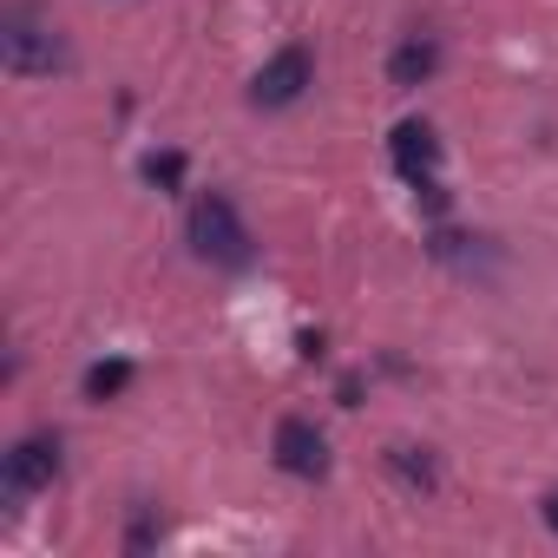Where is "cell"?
Instances as JSON below:
<instances>
[{
    "label": "cell",
    "instance_id": "1",
    "mask_svg": "<svg viewBox=\"0 0 558 558\" xmlns=\"http://www.w3.org/2000/svg\"><path fill=\"white\" fill-rule=\"evenodd\" d=\"M0 66L14 80H47V73L73 66V53H66V40H60V27L40 0H8L0 8Z\"/></svg>",
    "mask_w": 558,
    "mask_h": 558
},
{
    "label": "cell",
    "instance_id": "2",
    "mask_svg": "<svg viewBox=\"0 0 558 558\" xmlns=\"http://www.w3.org/2000/svg\"><path fill=\"white\" fill-rule=\"evenodd\" d=\"M184 236H191V250H197L210 269H250V263H256V236H250V223L236 217V204H230L223 191H204V197L191 204Z\"/></svg>",
    "mask_w": 558,
    "mask_h": 558
},
{
    "label": "cell",
    "instance_id": "3",
    "mask_svg": "<svg viewBox=\"0 0 558 558\" xmlns=\"http://www.w3.org/2000/svg\"><path fill=\"white\" fill-rule=\"evenodd\" d=\"M310 86H316V53H310L303 40H290V47H276V53L256 66L250 106H256V112H290Z\"/></svg>",
    "mask_w": 558,
    "mask_h": 558
},
{
    "label": "cell",
    "instance_id": "4",
    "mask_svg": "<svg viewBox=\"0 0 558 558\" xmlns=\"http://www.w3.org/2000/svg\"><path fill=\"white\" fill-rule=\"evenodd\" d=\"M53 480H60V434H21L0 453V486H8V499H34Z\"/></svg>",
    "mask_w": 558,
    "mask_h": 558
},
{
    "label": "cell",
    "instance_id": "5",
    "mask_svg": "<svg viewBox=\"0 0 558 558\" xmlns=\"http://www.w3.org/2000/svg\"><path fill=\"white\" fill-rule=\"evenodd\" d=\"M269 453H276V466H283L290 480H323V473H329V440H323V427L303 421V414H283V421H276Z\"/></svg>",
    "mask_w": 558,
    "mask_h": 558
},
{
    "label": "cell",
    "instance_id": "6",
    "mask_svg": "<svg viewBox=\"0 0 558 558\" xmlns=\"http://www.w3.org/2000/svg\"><path fill=\"white\" fill-rule=\"evenodd\" d=\"M388 158H395V171H401L408 184H427V178L440 171V138H434V125H427V119H401L395 138H388Z\"/></svg>",
    "mask_w": 558,
    "mask_h": 558
},
{
    "label": "cell",
    "instance_id": "7",
    "mask_svg": "<svg viewBox=\"0 0 558 558\" xmlns=\"http://www.w3.org/2000/svg\"><path fill=\"white\" fill-rule=\"evenodd\" d=\"M434 73H440V40H434V34H408V40L388 53V86H395V93H421Z\"/></svg>",
    "mask_w": 558,
    "mask_h": 558
},
{
    "label": "cell",
    "instance_id": "8",
    "mask_svg": "<svg viewBox=\"0 0 558 558\" xmlns=\"http://www.w3.org/2000/svg\"><path fill=\"white\" fill-rule=\"evenodd\" d=\"M388 473L408 486V493H434L440 486V460L427 447H388Z\"/></svg>",
    "mask_w": 558,
    "mask_h": 558
},
{
    "label": "cell",
    "instance_id": "9",
    "mask_svg": "<svg viewBox=\"0 0 558 558\" xmlns=\"http://www.w3.org/2000/svg\"><path fill=\"white\" fill-rule=\"evenodd\" d=\"M80 388H86V401H99V408H106V401H119V395L132 388V362H125V355H112V362H93Z\"/></svg>",
    "mask_w": 558,
    "mask_h": 558
},
{
    "label": "cell",
    "instance_id": "10",
    "mask_svg": "<svg viewBox=\"0 0 558 558\" xmlns=\"http://www.w3.org/2000/svg\"><path fill=\"white\" fill-rule=\"evenodd\" d=\"M145 178H151V184H165V191H171V184H178V178H184V158H178V151H151V158H145Z\"/></svg>",
    "mask_w": 558,
    "mask_h": 558
},
{
    "label": "cell",
    "instance_id": "11",
    "mask_svg": "<svg viewBox=\"0 0 558 558\" xmlns=\"http://www.w3.org/2000/svg\"><path fill=\"white\" fill-rule=\"evenodd\" d=\"M145 545H158V519H151V512H138L132 532H125V551H145Z\"/></svg>",
    "mask_w": 558,
    "mask_h": 558
},
{
    "label": "cell",
    "instance_id": "12",
    "mask_svg": "<svg viewBox=\"0 0 558 558\" xmlns=\"http://www.w3.org/2000/svg\"><path fill=\"white\" fill-rule=\"evenodd\" d=\"M538 519H545V532H551V538H558V486H551V493H545V499H538Z\"/></svg>",
    "mask_w": 558,
    "mask_h": 558
}]
</instances>
